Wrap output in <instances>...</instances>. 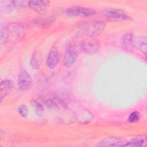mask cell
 Masks as SVG:
<instances>
[{
  "mask_svg": "<svg viewBox=\"0 0 147 147\" xmlns=\"http://www.w3.org/2000/svg\"><path fill=\"white\" fill-rule=\"evenodd\" d=\"M140 119V114L137 111H134L131 113L129 118H128V121L129 122L131 123H134L137 122Z\"/></svg>",
  "mask_w": 147,
  "mask_h": 147,
  "instance_id": "18",
  "label": "cell"
},
{
  "mask_svg": "<svg viewBox=\"0 0 147 147\" xmlns=\"http://www.w3.org/2000/svg\"><path fill=\"white\" fill-rule=\"evenodd\" d=\"M17 83L20 89L23 91H28L32 88L33 85V80L30 75L24 69L20 71Z\"/></svg>",
  "mask_w": 147,
  "mask_h": 147,
  "instance_id": "3",
  "label": "cell"
},
{
  "mask_svg": "<svg viewBox=\"0 0 147 147\" xmlns=\"http://www.w3.org/2000/svg\"><path fill=\"white\" fill-rule=\"evenodd\" d=\"M67 14L71 16L88 17L96 14V11L91 8L82 7L79 6H72L67 9Z\"/></svg>",
  "mask_w": 147,
  "mask_h": 147,
  "instance_id": "2",
  "label": "cell"
},
{
  "mask_svg": "<svg viewBox=\"0 0 147 147\" xmlns=\"http://www.w3.org/2000/svg\"><path fill=\"white\" fill-rule=\"evenodd\" d=\"M13 86V82L9 79H4L1 81L0 86V98L2 102L9 94Z\"/></svg>",
  "mask_w": 147,
  "mask_h": 147,
  "instance_id": "9",
  "label": "cell"
},
{
  "mask_svg": "<svg viewBox=\"0 0 147 147\" xmlns=\"http://www.w3.org/2000/svg\"><path fill=\"white\" fill-rule=\"evenodd\" d=\"M105 17L111 21H121L129 19V16L122 10L117 9H110L104 13Z\"/></svg>",
  "mask_w": 147,
  "mask_h": 147,
  "instance_id": "4",
  "label": "cell"
},
{
  "mask_svg": "<svg viewBox=\"0 0 147 147\" xmlns=\"http://www.w3.org/2000/svg\"><path fill=\"white\" fill-rule=\"evenodd\" d=\"M55 19L54 17H49L47 18H44L41 19H38L36 21V25L42 28H47L51 25L55 21Z\"/></svg>",
  "mask_w": 147,
  "mask_h": 147,
  "instance_id": "15",
  "label": "cell"
},
{
  "mask_svg": "<svg viewBox=\"0 0 147 147\" xmlns=\"http://www.w3.org/2000/svg\"><path fill=\"white\" fill-rule=\"evenodd\" d=\"M30 64L34 69H37L40 65V57L38 52H35L33 54L30 60Z\"/></svg>",
  "mask_w": 147,
  "mask_h": 147,
  "instance_id": "16",
  "label": "cell"
},
{
  "mask_svg": "<svg viewBox=\"0 0 147 147\" xmlns=\"http://www.w3.org/2000/svg\"><path fill=\"white\" fill-rule=\"evenodd\" d=\"M34 107H35V109H36L37 113H41L44 110L42 106L40 104H39L38 103H37V102H35Z\"/></svg>",
  "mask_w": 147,
  "mask_h": 147,
  "instance_id": "19",
  "label": "cell"
},
{
  "mask_svg": "<svg viewBox=\"0 0 147 147\" xmlns=\"http://www.w3.org/2000/svg\"><path fill=\"white\" fill-rule=\"evenodd\" d=\"M82 50L89 54L96 53L99 48V43L95 39H90L83 42L81 44Z\"/></svg>",
  "mask_w": 147,
  "mask_h": 147,
  "instance_id": "7",
  "label": "cell"
},
{
  "mask_svg": "<svg viewBox=\"0 0 147 147\" xmlns=\"http://www.w3.org/2000/svg\"><path fill=\"white\" fill-rule=\"evenodd\" d=\"M49 2L48 1H28V6L34 11L40 14H45L47 11V9Z\"/></svg>",
  "mask_w": 147,
  "mask_h": 147,
  "instance_id": "6",
  "label": "cell"
},
{
  "mask_svg": "<svg viewBox=\"0 0 147 147\" xmlns=\"http://www.w3.org/2000/svg\"><path fill=\"white\" fill-rule=\"evenodd\" d=\"M59 52L56 47H53L47 56V65L51 68H54L57 64L59 62Z\"/></svg>",
  "mask_w": 147,
  "mask_h": 147,
  "instance_id": "8",
  "label": "cell"
},
{
  "mask_svg": "<svg viewBox=\"0 0 147 147\" xmlns=\"http://www.w3.org/2000/svg\"><path fill=\"white\" fill-rule=\"evenodd\" d=\"M122 45L127 50L131 51L134 48V42L131 33H127L125 34L121 40Z\"/></svg>",
  "mask_w": 147,
  "mask_h": 147,
  "instance_id": "13",
  "label": "cell"
},
{
  "mask_svg": "<svg viewBox=\"0 0 147 147\" xmlns=\"http://www.w3.org/2000/svg\"><path fill=\"white\" fill-rule=\"evenodd\" d=\"M77 53L73 50H69L64 55V64L67 67H71L75 63L77 59Z\"/></svg>",
  "mask_w": 147,
  "mask_h": 147,
  "instance_id": "12",
  "label": "cell"
},
{
  "mask_svg": "<svg viewBox=\"0 0 147 147\" xmlns=\"http://www.w3.org/2000/svg\"><path fill=\"white\" fill-rule=\"evenodd\" d=\"M135 42L141 52L145 56H146L147 51V44L146 37L144 36H138L136 38Z\"/></svg>",
  "mask_w": 147,
  "mask_h": 147,
  "instance_id": "14",
  "label": "cell"
},
{
  "mask_svg": "<svg viewBox=\"0 0 147 147\" xmlns=\"http://www.w3.org/2000/svg\"><path fill=\"white\" fill-rule=\"evenodd\" d=\"M147 144V138L145 136H138L127 141L125 146L129 147H141L146 146Z\"/></svg>",
  "mask_w": 147,
  "mask_h": 147,
  "instance_id": "11",
  "label": "cell"
},
{
  "mask_svg": "<svg viewBox=\"0 0 147 147\" xmlns=\"http://www.w3.org/2000/svg\"><path fill=\"white\" fill-rule=\"evenodd\" d=\"M106 24L103 21H99L88 24L82 28L81 32L83 34L89 37H94L100 34L106 28Z\"/></svg>",
  "mask_w": 147,
  "mask_h": 147,
  "instance_id": "1",
  "label": "cell"
},
{
  "mask_svg": "<svg viewBox=\"0 0 147 147\" xmlns=\"http://www.w3.org/2000/svg\"><path fill=\"white\" fill-rule=\"evenodd\" d=\"M18 112L22 117H26L28 115L29 112L28 107L25 105H21L18 109Z\"/></svg>",
  "mask_w": 147,
  "mask_h": 147,
  "instance_id": "17",
  "label": "cell"
},
{
  "mask_svg": "<svg viewBox=\"0 0 147 147\" xmlns=\"http://www.w3.org/2000/svg\"><path fill=\"white\" fill-rule=\"evenodd\" d=\"M21 1H1L0 10L1 12H9L15 7L21 6Z\"/></svg>",
  "mask_w": 147,
  "mask_h": 147,
  "instance_id": "10",
  "label": "cell"
},
{
  "mask_svg": "<svg viewBox=\"0 0 147 147\" xmlns=\"http://www.w3.org/2000/svg\"><path fill=\"white\" fill-rule=\"evenodd\" d=\"M127 141L126 139L118 137H106L101 140L99 143V146H125Z\"/></svg>",
  "mask_w": 147,
  "mask_h": 147,
  "instance_id": "5",
  "label": "cell"
}]
</instances>
